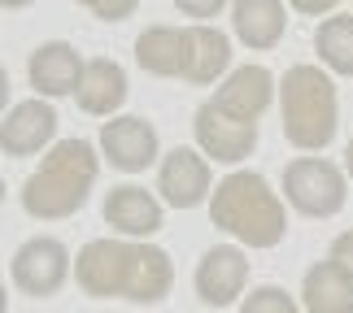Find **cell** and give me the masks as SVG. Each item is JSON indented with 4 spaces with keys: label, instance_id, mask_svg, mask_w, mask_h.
<instances>
[{
    "label": "cell",
    "instance_id": "1",
    "mask_svg": "<svg viewBox=\"0 0 353 313\" xmlns=\"http://www.w3.org/2000/svg\"><path fill=\"white\" fill-rule=\"evenodd\" d=\"M74 283L92 301L161 305L174 283L166 248L148 239H88L74 257Z\"/></svg>",
    "mask_w": 353,
    "mask_h": 313
},
{
    "label": "cell",
    "instance_id": "2",
    "mask_svg": "<svg viewBox=\"0 0 353 313\" xmlns=\"http://www.w3.org/2000/svg\"><path fill=\"white\" fill-rule=\"evenodd\" d=\"M135 61L144 74L188 78L196 87L219 83L232 65V39L210 22L192 26H144L135 39Z\"/></svg>",
    "mask_w": 353,
    "mask_h": 313
},
{
    "label": "cell",
    "instance_id": "3",
    "mask_svg": "<svg viewBox=\"0 0 353 313\" xmlns=\"http://www.w3.org/2000/svg\"><path fill=\"white\" fill-rule=\"evenodd\" d=\"M101 174V157L88 140H57L44 153L39 170L26 174L22 183V209L35 217V222H61V217H74L88 205L92 187H97Z\"/></svg>",
    "mask_w": 353,
    "mask_h": 313
},
{
    "label": "cell",
    "instance_id": "4",
    "mask_svg": "<svg viewBox=\"0 0 353 313\" xmlns=\"http://www.w3.org/2000/svg\"><path fill=\"white\" fill-rule=\"evenodd\" d=\"M210 217L214 226L249 248H275L288 235V213L279 192L257 170H232L210 192Z\"/></svg>",
    "mask_w": 353,
    "mask_h": 313
},
{
    "label": "cell",
    "instance_id": "5",
    "mask_svg": "<svg viewBox=\"0 0 353 313\" xmlns=\"http://www.w3.org/2000/svg\"><path fill=\"white\" fill-rule=\"evenodd\" d=\"M275 91H279V114H283L288 144L301 148V153H323V148L336 140V122H341L332 74L301 61V65H288V70H283Z\"/></svg>",
    "mask_w": 353,
    "mask_h": 313
},
{
    "label": "cell",
    "instance_id": "6",
    "mask_svg": "<svg viewBox=\"0 0 353 313\" xmlns=\"http://www.w3.org/2000/svg\"><path fill=\"white\" fill-rule=\"evenodd\" d=\"M283 200L305 217H336L349 200L345 170L323 157H296L283 166Z\"/></svg>",
    "mask_w": 353,
    "mask_h": 313
},
{
    "label": "cell",
    "instance_id": "7",
    "mask_svg": "<svg viewBox=\"0 0 353 313\" xmlns=\"http://www.w3.org/2000/svg\"><path fill=\"white\" fill-rule=\"evenodd\" d=\"M70 248L57 239V235H31L18 244V252H13L9 261V274H13V288L35 296V301H48V296H57L65 288V279H70Z\"/></svg>",
    "mask_w": 353,
    "mask_h": 313
},
{
    "label": "cell",
    "instance_id": "8",
    "mask_svg": "<svg viewBox=\"0 0 353 313\" xmlns=\"http://www.w3.org/2000/svg\"><path fill=\"white\" fill-rule=\"evenodd\" d=\"M157 192L170 209H196L214 192V170L196 148H170L157 166Z\"/></svg>",
    "mask_w": 353,
    "mask_h": 313
},
{
    "label": "cell",
    "instance_id": "9",
    "mask_svg": "<svg viewBox=\"0 0 353 313\" xmlns=\"http://www.w3.org/2000/svg\"><path fill=\"white\" fill-rule=\"evenodd\" d=\"M101 153L114 170L122 174H140L148 170L153 161L161 157V144H157V127L148 118H135V114H122L110 118L101 127Z\"/></svg>",
    "mask_w": 353,
    "mask_h": 313
},
{
    "label": "cell",
    "instance_id": "10",
    "mask_svg": "<svg viewBox=\"0 0 353 313\" xmlns=\"http://www.w3.org/2000/svg\"><path fill=\"white\" fill-rule=\"evenodd\" d=\"M192 131H196V153L205 161L214 157L219 166H240L257 148V122H232L210 100H201L196 118H192Z\"/></svg>",
    "mask_w": 353,
    "mask_h": 313
},
{
    "label": "cell",
    "instance_id": "11",
    "mask_svg": "<svg viewBox=\"0 0 353 313\" xmlns=\"http://www.w3.org/2000/svg\"><path fill=\"white\" fill-rule=\"evenodd\" d=\"M244 288H249V257L236 244H214L205 257L196 261V296L210 309H227L236 305Z\"/></svg>",
    "mask_w": 353,
    "mask_h": 313
},
{
    "label": "cell",
    "instance_id": "12",
    "mask_svg": "<svg viewBox=\"0 0 353 313\" xmlns=\"http://www.w3.org/2000/svg\"><path fill=\"white\" fill-rule=\"evenodd\" d=\"M270 100H275V74L266 65H236L210 96V105L232 122H257Z\"/></svg>",
    "mask_w": 353,
    "mask_h": 313
},
{
    "label": "cell",
    "instance_id": "13",
    "mask_svg": "<svg viewBox=\"0 0 353 313\" xmlns=\"http://www.w3.org/2000/svg\"><path fill=\"white\" fill-rule=\"evenodd\" d=\"M52 140H57V109L39 96L13 105L0 122V153L5 157H35L52 148Z\"/></svg>",
    "mask_w": 353,
    "mask_h": 313
},
{
    "label": "cell",
    "instance_id": "14",
    "mask_svg": "<svg viewBox=\"0 0 353 313\" xmlns=\"http://www.w3.org/2000/svg\"><path fill=\"white\" fill-rule=\"evenodd\" d=\"M26 78H31L39 100H57V96H74L79 78H83V52L65 39H48L31 52L26 61Z\"/></svg>",
    "mask_w": 353,
    "mask_h": 313
},
{
    "label": "cell",
    "instance_id": "15",
    "mask_svg": "<svg viewBox=\"0 0 353 313\" xmlns=\"http://www.w3.org/2000/svg\"><path fill=\"white\" fill-rule=\"evenodd\" d=\"M105 222L122 239H148L161 230V200L153 192H144L140 183L110 187V196H105Z\"/></svg>",
    "mask_w": 353,
    "mask_h": 313
},
{
    "label": "cell",
    "instance_id": "16",
    "mask_svg": "<svg viewBox=\"0 0 353 313\" xmlns=\"http://www.w3.org/2000/svg\"><path fill=\"white\" fill-rule=\"evenodd\" d=\"M74 100L92 118H114L127 100V70L114 57H92L83 61V78L74 87Z\"/></svg>",
    "mask_w": 353,
    "mask_h": 313
},
{
    "label": "cell",
    "instance_id": "17",
    "mask_svg": "<svg viewBox=\"0 0 353 313\" xmlns=\"http://www.w3.org/2000/svg\"><path fill=\"white\" fill-rule=\"evenodd\" d=\"M232 31L244 48H275L288 31V9L283 0H232Z\"/></svg>",
    "mask_w": 353,
    "mask_h": 313
},
{
    "label": "cell",
    "instance_id": "18",
    "mask_svg": "<svg viewBox=\"0 0 353 313\" xmlns=\"http://www.w3.org/2000/svg\"><path fill=\"white\" fill-rule=\"evenodd\" d=\"M301 309L305 313H353V279L332 261L310 266L301 279Z\"/></svg>",
    "mask_w": 353,
    "mask_h": 313
},
{
    "label": "cell",
    "instance_id": "19",
    "mask_svg": "<svg viewBox=\"0 0 353 313\" xmlns=\"http://www.w3.org/2000/svg\"><path fill=\"white\" fill-rule=\"evenodd\" d=\"M314 52L332 74L353 78V13H332L314 31Z\"/></svg>",
    "mask_w": 353,
    "mask_h": 313
},
{
    "label": "cell",
    "instance_id": "20",
    "mask_svg": "<svg viewBox=\"0 0 353 313\" xmlns=\"http://www.w3.org/2000/svg\"><path fill=\"white\" fill-rule=\"evenodd\" d=\"M240 313H301V305H296L283 288H275V283H262V288H253L244 296Z\"/></svg>",
    "mask_w": 353,
    "mask_h": 313
},
{
    "label": "cell",
    "instance_id": "21",
    "mask_svg": "<svg viewBox=\"0 0 353 313\" xmlns=\"http://www.w3.org/2000/svg\"><path fill=\"white\" fill-rule=\"evenodd\" d=\"M74 5L92 9L101 22H127L135 9H140V0H74Z\"/></svg>",
    "mask_w": 353,
    "mask_h": 313
},
{
    "label": "cell",
    "instance_id": "22",
    "mask_svg": "<svg viewBox=\"0 0 353 313\" xmlns=\"http://www.w3.org/2000/svg\"><path fill=\"white\" fill-rule=\"evenodd\" d=\"M227 5H232V0H174V9H179L183 18H192V22H210V18H219Z\"/></svg>",
    "mask_w": 353,
    "mask_h": 313
},
{
    "label": "cell",
    "instance_id": "23",
    "mask_svg": "<svg viewBox=\"0 0 353 313\" xmlns=\"http://www.w3.org/2000/svg\"><path fill=\"white\" fill-rule=\"evenodd\" d=\"M332 266H341L345 274L353 279V230H341V235L332 239V257H327Z\"/></svg>",
    "mask_w": 353,
    "mask_h": 313
},
{
    "label": "cell",
    "instance_id": "24",
    "mask_svg": "<svg viewBox=\"0 0 353 313\" xmlns=\"http://www.w3.org/2000/svg\"><path fill=\"white\" fill-rule=\"evenodd\" d=\"M288 5H292L296 13H305V18H323V13H332L341 0H288Z\"/></svg>",
    "mask_w": 353,
    "mask_h": 313
},
{
    "label": "cell",
    "instance_id": "25",
    "mask_svg": "<svg viewBox=\"0 0 353 313\" xmlns=\"http://www.w3.org/2000/svg\"><path fill=\"white\" fill-rule=\"evenodd\" d=\"M5 105H9V74H5V65H0V118H5Z\"/></svg>",
    "mask_w": 353,
    "mask_h": 313
},
{
    "label": "cell",
    "instance_id": "26",
    "mask_svg": "<svg viewBox=\"0 0 353 313\" xmlns=\"http://www.w3.org/2000/svg\"><path fill=\"white\" fill-rule=\"evenodd\" d=\"M26 5H35V0H0V9H26Z\"/></svg>",
    "mask_w": 353,
    "mask_h": 313
},
{
    "label": "cell",
    "instance_id": "27",
    "mask_svg": "<svg viewBox=\"0 0 353 313\" xmlns=\"http://www.w3.org/2000/svg\"><path fill=\"white\" fill-rule=\"evenodd\" d=\"M345 174L353 179V140H349V148H345Z\"/></svg>",
    "mask_w": 353,
    "mask_h": 313
},
{
    "label": "cell",
    "instance_id": "28",
    "mask_svg": "<svg viewBox=\"0 0 353 313\" xmlns=\"http://www.w3.org/2000/svg\"><path fill=\"white\" fill-rule=\"evenodd\" d=\"M0 313H9V292H5V283H0Z\"/></svg>",
    "mask_w": 353,
    "mask_h": 313
},
{
    "label": "cell",
    "instance_id": "29",
    "mask_svg": "<svg viewBox=\"0 0 353 313\" xmlns=\"http://www.w3.org/2000/svg\"><path fill=\"white\" fill-rule=\"evenodd\" d=\"M0 205H5V179H0Z\"/></svg>",
    "mask_w": 353,
    "mask_h": 313
}]
</instances>
